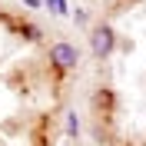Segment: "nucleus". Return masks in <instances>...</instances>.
Listing matches in <instances>:
<instances>
[{
  "label": "nucleus",
  "instance_id": "f257e3e1",
  "mask_svg": "<svg viewBox=\"0 0 146 146\" xmlns=\"http://www.w3.org/2000/svg\"><path fill=\"white\" fill-rule=\"evenodd\" d=\"M113 46H116V33H113V27L100 23V27L90 30V50H93V56L106 60V56L113 53Z\"/></svg>",
  "mask_w": 146,
  "mask_h": 146
},
{
  "label": "nucleus",
  "instance_id": "f03ea898",
  "mask_svg": "<svg viewBox=\"0 0 146 146\" xmlns=\"http://www.w3.org/2000/svg\"><path fill=\"white\" fill-rule=\"evenodd\" d=\"M50 63L60 66V70H73V66L80 63V50L73 43H66V40H60V43L50 46Z\"/></svg>",
  "mask_w": 146,
  "mask_h": 146
},
{
  "label": "nucleus",
  "instance_id": "7ed1b4c3",
  "mask_svg": "<svg viewBox=\"0 0 146 146\" xmlns=\"http://www.w3.org/2000/svg\"><path fill=\"white\" fill-rule=\"evenodd\" d=\"M76 133H80V119H76V113H66V136H76Z\"/></svg>",
  "mask_w": 146,
  "mask_h": 146
},
{
  "label": "nucleus",
  "instance_id": "20e7f679",
  "mask_svg": "<svg viewBox=\"0 0 146 146\" xmlns=\"http://www.w3.org/2000/svg\"><path fill=\"white\" fill-rule=\"evenodd\" d=\"M43 3H46L50 10H53L56 17H63V13H66V0H43Z\"/></svg>",
  "mask_w": 146,
  "mask_h": 146
}]
</instances>
